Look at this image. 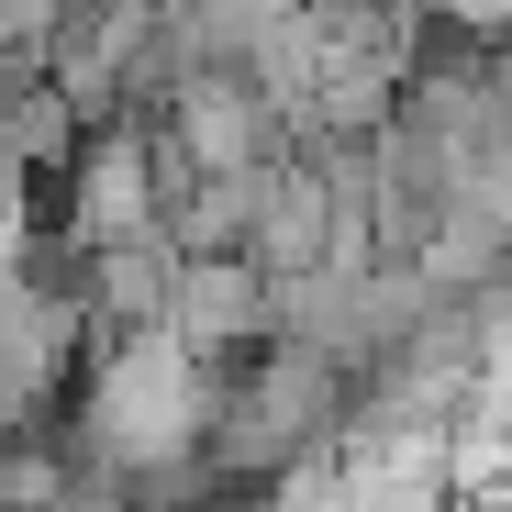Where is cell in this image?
<instances>
[{"label": "cell", "instance_id": "6da1fadb", "mask_svg": "<svg viewBox=\"0 0 512 512\" xmlns=\"http://www.w3.org/2000/svg\"><path fill=\"white\" fill-rule=\"evenodd\" d=\"M167 312H179V334H190V346H234V334H256V323H268V279H256V268H223V256H201V268L179 279V301H167Z\"/></svg>", "mask_w": 512, "mask_h": 512}]
</instances>
